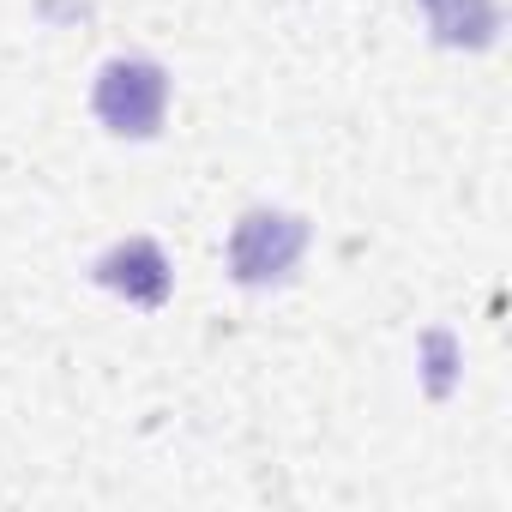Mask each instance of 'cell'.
Masks as SVG:
<instances>
[{
    "label": "cell",
    "mask_w": 512,
    "mask_h": 512,
    "mask_svg": "<svg viewBox=\"0 0 512 512\" xmlns=\"http://www.w3.org/2000/svg\"><path fill=\"white\" fill-rule=\"evenodd\" d=\"M302 253V223L284 217V211H253L241 217L235 241H229V260H235V278L241 284H266V278H284Z\"/></svg>",
    "instance_id": "2"
},
{
    "label": "cell",
    "mask_w": 512,
    "mask_h": 512,
    "mask_svg": "<svg viewBox=\"0 0 512 512\" xmlns=\"http://www.w3.org/2000/svg\"><path fill=\"white\" fill-rule=\"evenodd\" d=\"M163 103H169V79L151 61H109L97 79V115L109 121V133H133V139L157 133Z\"/></svg>",
    "instance_id": "1"
}]
</instances>
